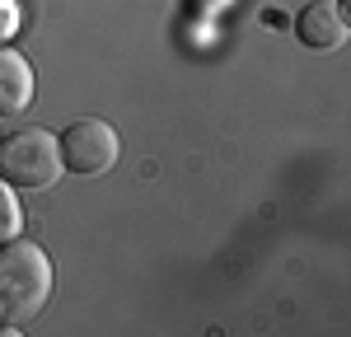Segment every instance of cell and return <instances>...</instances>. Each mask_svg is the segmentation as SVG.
Instances as JSON below:
<instances>
[{
    "label": "cell",
    "mask_w": 351,
    "mask_h": 337,
    "mask_svg": "<svg viewBox=\"0 0 351 337\" xmlns=\"http://www.w3.org/2000/svg\"><path fill=\"white\" fill-rule=\"evenodd\" d=\"M188 5L197 10V14H202V19H206V14H216V10H225L230 0H188Z\"/></svg>",
    "instance_id": "ba28073f"
},
{
    "label": "cell",
    "mask_w": 351,
    "mask_h": 337,
    "mask_svg": "<svg viewBox=\"0 0 351 337\" xmlns=\"http://www.w3.org/2000/svg\"><path fill=\"white\" fill-rule=\"evenodd\" d=\"M117 132H112L104 117H84L75 127L61 132V164L84 173V178H99L117 164Z\"/></svg>",
    "instance_id": "3957f363"
},
{
    "label": "cell",
    "mask_w": 351,
    "mask_h": 337,
    "mask_svg": "<svg viewBox=\"0 0 351 337\" xmlns=\"http://www.w3.org/2000/svg\"><path fill=\"white\" fill-rule=\"evenodd\" d=\"M52 286H56V272L47 249H38L28 239L0 244V328L38 319L52 300Z\"/></svg>",
    "instance_id": "6da1fadb"
},
{
    "label": "cell",
    "mask_w": 351,
    "mask_h": 337,
    "mask_svg": "<svg viewBox=\"0 0 351 337\" xmlns=\"http://www.w3.org/2000/svg\"><path fill=\"white\" fill-rule=\"evenodd\" d=\"M19 19H24V10H19V0H0V47H5V42H10V38H14V33H19Z\"/></svg>",
    "instance_id": "52a82bcc"
},
{
    "label": "cell",
    "mask_w": 351,
    "mask_h": 337,
    "mask_svg": "<svg viewBox=\"0 0 351 337\" xmlns=\"http://www.w3.org/2000/svg\"><path fill=\"white\" fill-rule=\"evenodd\" d=\"M19 229H24V206H19L14 188H10V183L0 178V244L19 239Z\"/></svg>",
    "instance_id": "8992f818"
},
{
    "label": "cell",
    "mask_w": 351,
    "mask_h": 337,
    "mask_svg": "<svg viewBox=\"0 0 351 337\" xmlns=\"http://www.w3.org/2000/svg\"><path fill=\"white\" fill-rule=\"evenodd\" d=\"M0 178L10 188H52L61 178V140L43 127H28L0 145Z\"/></svg>",
    "instance_id": "7a4b0ae2"
},
{
    "label": "cell",
    "mask_w": 351,
    "mask_h": 337,
    "mask_svg": "<svg viewBox=\"0 0 351 337\" xmlns=\"http://www.w3.org/2000/svg\"><path fill=\"white\" fill-rule=\"evenodd\" d=\"M33 103V66L19 52L0 47V117H19Z\"/></svg>",
    "instance_id": "5b68a950"
},
{
    "label": "cell",
    "mask_w": 351,
    "mask_h": 337,
    "mask_svg": "<svg viewBox=\"0 0 351 337\" xmlns=\"http://www.w3.org/2000/svg\"><path fill=\"white\" fill-rule=\"evenodd\" d=\"M300 42L314 47V52H332L347 42V14H342V0H314L300 10Z\"/></svg>",
    "instance_id": "277c9868"
}]
</instances>
